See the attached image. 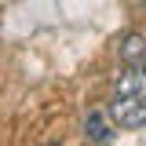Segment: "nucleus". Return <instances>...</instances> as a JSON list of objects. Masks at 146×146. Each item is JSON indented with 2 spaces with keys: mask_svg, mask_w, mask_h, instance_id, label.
I'll list each match as a JSON object with an SVG mask.
<instances>
[{
  "mask_svg": "<svg viewBox=\"0 0 146 146\" xmlns=\"http://www.w3.org/2000/svg\"><path fill=\"white\" fill-rule=\"evenodd\" d=\"M106 113L113 117V124L124 128V131L146 128V99H139V95H113Z\"/></svg>",
  "mask_w": 146,
  "mask_h": 146,
  "instance_id": "1",
  "label": "nucleus"
},
{
  "mask_svg": "<svg viewBox=\"0 0 146 146\" xmlns=\"http://www.w3.org/2000/svg\"><path fill=\"white\" fill-rule=\"evenodd\" d=\"M84 139L88 143H99V146H106V143L117 139V124H113V117L106 110H88V117H84Z\"/></svg>",
  "mask_w": 146,
  "mask_h": 146,
  "instance_id": "2",
  "label": "nucleus"
},
{
  "mask_svg": "<svg viewBox=\"0 0 146 146\" xmlns=\"http://www.w3.org/2000/svg\"><path fill=\"white\" fill-rule=\"evenodd\" d=\"M113 95H139V99H146V62L124 66L117 84H113Z\"/></svg>",
  "mask_w": 146,
  "mask_h": 146,
  "instance_id": "3",
  "label": "nucleus"
},
{
  "mask_svg": "<svg viewBox=\"0 0 146 146\" xmlns=\"http://www.w3.org/2000/svg\"><path fill=\"white\" fill-rule=\"evenodd\" d=\"M117 58L124 62V66H139V62H146V36L143 33H124L121 40H117Z\"/></svg>",
  "mask_w": 146,
  "mask_h": 146,
  "instance_id": "4",
  "label": "nucleus"
},
{
  "mask_svg": "<svg viewBox=\"0 0 146 146\" xmlns=\"http://www.w3.org/2000/svg\"><path fill=\"white\" fill-rule=\"evenodd\" d=\"M143 4H146V0H143Z\"/></svg>",
  "mask_w": 146,
  "mask_h": 146,
  "instance_id": "5",
  "label": "nucleus"
}]
</instances>
